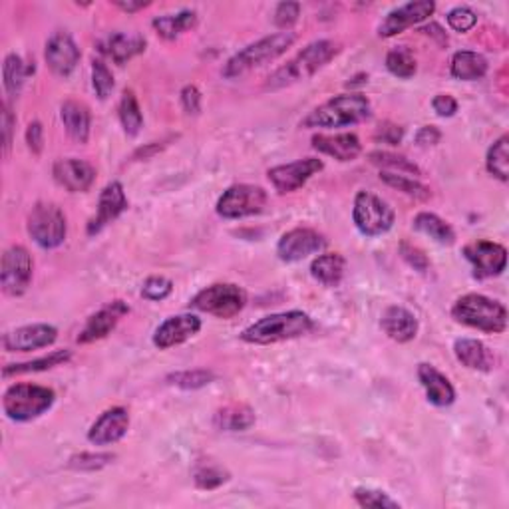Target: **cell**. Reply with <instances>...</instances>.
Segmentation results:
<instances>
[{
	"label": "cell",
	"mask_w": 509,
	"mask_h": 509,
	"mask_svg": "<svg viewBox=\"0 0 509 509\" xmlns=\"http://www.w3.org/2000/svg\"><path fill=\"white\" fill-rule=\"evenodd\" d=\"M114 459H116V454H110V452H82V454L72 456L68 466H70L72 469H78V472H96V469L110 466Z\"/></svg>",
	"instance_id": "ee69618b"
},
{
	"label": "cell",
	"mask_w": 509,
	"mask_h": 509,
	"mask_svg": "<svg viewBox=\"0 0 509 509\" xmlns=\"http://www.w3.org/2000/svg\"><path fill=\"white\" fill-rule=\"evenodd\" d=\"M56 403V393L52 388L41 384H13L6 388L3 396V410L13 422H32V420L46 414Z\"/></svg>",
	"instance_id": "8992f818"
},
{
	"label": "cell",
	"mask_w": 509,
	"mask_h": 509,
	"mask_svg": "<svg viewBox=\"0 0 509 509\" xmlns=\"http://www.w3.org/2000/svg\"><path fill=\"white\" fill-rule=\"evenodd\" d=\"M201 330V319L191 312H181L165 319L153 332V345L160 350H168L188 342Z\"/></svg>",
	"instance_id": "2e32d148"
},
{
	"label": "cell",
	"mask_w": 509,
	"mask_h": 509,
	"mask_svg": "<svg viewBox=\"0 0 509 509\" xmlns=\"http://www.w3.org/2000/svg\"><path fill=\"white\" fill-rule=\"evenodd\" d=\"M34 261L23 245H13L3 255V267H0V285L8 297H21L32 282Z\"/></svg>",
	"instance_id": "8fae6325"
},
{
	"label": "cell",
	"mask_w": 509,
	"mask_h": 509,
	"mask_svg": "<svg viewBox=\"0 0 509 509\" xmlns=\"http://www.w3.org/2000/svg\"><path fill=\"white\" fill-rule=\"evenodd\" d=\"M180 100H181L183 110L190 116H198L201 112V92L198 86H193V84L185 86L180 94Z\"/></svg>",
	"instance_id": "f907efd6"
},
{
	"label": "cell",
	"mask_w": 509,
	"mask_h": 509,
	"mask_svg": "<svg viewBox=\"0 0 509 509\" xmlns=\"http://www.w3.org/2000/svg\"><path fill=\"white\" fill-rule=\"evenodd\" d=\"M72 358V352L70 350H54L51 355L41 356L36 360L31 362H18V365H8L3 368V376L5 378H11V376H21V375H34V372H44V370H51L54 366H60L64 362H68Z\"/></svg>",
	"instance_id": "836d02e7"
},
{
	"label": "cell",
	"mask_w": 509,
	"mask_h": 509,
	"mask_svg": "<svg viewBox=\"0 0 509 509\" xmlns=\"http://www.w3.org/2000/svg\"><path fill=\"white\" fill-rule=\"evenodd\" d=\"M127 312H130V307H127L124 301L107 302L106 307L94 312V315L86 320V325L80 330V335H78L76 342L78 345H92V342L112 335V330L117 327V322H120Z\"/></svg>",
	"instance_id": "d6986e66"
},
{
	"label": "cell",
	"mask_w": 509,
	"mask_h": 509,
	"mask_svg": "<svg viewBox=\"0 0 509 509\" xmlns=\"http://www.w3.org/2000/svg\"><path fill=\"white\" fill-rule=\"evenodd\" d=\"M352 221L365 237H380L394 227L396 213L390 205L370 191H358L352 205Z\"/></svg>",
	"instance_id": "9c48e42d"
},
{
	"label": "cell",
	"mask_w": 509,
	"mask_h": 509,
	"mask_svg": "<svg viewBox=\"0 0 509 509\" xmlns=\"http://www.w3.org/2000/svg\"><path fill=\"white\" fill-rule=\"evenodd\" d=\"M400 257L418 273H428L430 269V259L426 257V253L408 241L400 243Z\"/></svg>",
	"instance_id": "c3c4849f"
},
{
	"label": "cell",
	"mask_w": 509,
	"mask_h": 509,
	"mask_svg": "<svg viewBox=\"0 0 509 509\" xmlns=\"http://www.w3.org/2000/svg\"><path fill=\"white\" fill-rule=\"evenodd\" d=\"M34 74V64L28 66L18 54H8L3 64V80L5 90L11 97H18L23 92L26 78Z\"/></svg>",
	"instance_id": "d6a6232c"
},
{
	"label": "cell",
	"mask_w": 509,
	"mask_h": 509,
	"mask_svg": "<svg viewBox=\"0 0 509 509\" xmlns=\"http://www.w3.org/2000/svg\"><path fill=\"white\" fill-rule=\"evenodd\" d=\"M195 24H198V13L190 11V8L175 14L155 16L152 21L153 31L158 32V36H162L163 41H175V38H180L181 34L190 32L191 28H195Z\"/></svg>",
	"instance_id": "4dcf8cb0"
},
{
	"label": "cell",
	"mask_w": 509,
	"mask_h": 509,
	"mask_svg": "<svg viewBox=\"0 0 509 509\" xmlns=\"http://www.w3.org/2000/svg\"><path fill=\"white\" fill-rule=\"evenodd\" d=\"M370 102L362 94H338L330 97L325 104L315 107L305 120L302 127H327V130H338V127H350L370 117Z\"/></svg>",
	"instance_id": "3957f363"
},
{
	"label": "cell",
	"mask_w": 509,
	"mask_h": 509,
	"mask_svg": "<svg viewBox=\"0 0 509 509\" xmlns=\"http://www.w3.org/2000/svg\"><path fill=\"white\" fill-rule=\"evenodd\" d=\"M464 257L474 267L477 279L499 277L507 267V251L504 245L494 241H474L464 247Z\"/></svg>",
	"instance_id": "7c38bea8"
},
{
	"label": "cell",
	"mask_w": 509,
	"mask_h": 509,
	"mask_svg": "<svg viewBox=\"0 0 509 509\" xmlns=\"http://www.w3.org/2000/svg\"><path fill=\"white\" fill-rule=\"evenodd\" d=\"M52 175L58 185L70 193H84L96 181V170L92 163L76 158L58 160L52 168Z\"/></svg>",
	"instance_id": "7402d4cb"
},
{
	"label": "cell",
	"mask_w": 509,
	"mask_h": 509,
	"mask_svg": "<svg viewBox=\"0 0 509 509\" xmlns=\"http://www.w3.org/2000/svg\"><path fill=\"white\" fill-rule=\"evenodd\" d=\"M301 16V5L299 3H281L275 8V24L281 31H289V28L299 21Z\"/></svg>",
	"instance_id": "681fc988"
},
{
	"label": "cell",
	"mask_w": 509,
	"mask_h": 509,
	"mask_svg": "<svg viewBox=\"0 0 509 509\" xmlns=\"http://www.w3.org/2000/svg\"><path fill=\"white\" fill-rule=\"evenodd\" d=\"M352 495H355V502L360 507H368V509H398L400 507L396 499L390 497L386 492H382V489L356 487Z\"/></svg>",
	"instance_id": "7bdbcfd3"
},
{
	"label": "cell",
	"mask_w": 509,
	"mask_h": 509,
	"mask_svg": "<svg viewBox=\"0 0 509 509\" xmlns=\"http://www.w3.org/2000/svg\"><path fill=\"white\" fill-rule=\"evenodd\" d=\"M247 305V292L235 282H215L201 289L198 295L190 301V307L208 312L217 319H233Z\"/></svg>",
	"instance_id": "52a82bcc"
},
{
	"label": "cell",
	"mask_w": 509,
	"mask_h": 509,
	"mask_svg": "<svg viewBox=\"0 0 509 509\" xmlns=\"http://www.w3.org/2000/svg\"><path fill=\"white\" fill-rule=\"evenodd\" d=\"M388 72L400 78V80H410L418 70L414 52L408 46H396L386 54Z\"/></svg>",
	"instance_id": "ab89813d"
},
{
	"label": "cell",
	"mask_w": 509,
	"mask_h": 509,
	"mask_svg": "<svg viewBox=\"0 0 509 509\" xmlns=\"http://www.w3.org/2000/svg\"><path fill=\"white\" fill-rule=\"evenodd\" d=\"M380 180L384 181L390 188H394L398 191H403L408 198H412L416 201H428L432 198V191H430L428 185L422 181H418L414 178H408L403 173H393V171H380Z\"/></svg>",
	"instance_id": "8d00e7d4"
},
{
	"label": "cell",
	"mask_w": 509,
	"mask_h": 509,
	"mask_svg": "<svg viewBox=\"0 0 509 509\" xmlns=\"http://www.w3.org/2000/svg\"><path fill=\"white\" fill-rule=\"evenodd\" d=\"M215 380V375L211 370L205 368H195V370H181V372H173V375L168 376V382L171 386H178L183 390H198L211 384Z\"/></svg>",
	"instance_id": "b9f144b4"
},
{
	"label": "cell",
	"mask_w": 509,
	"mask_h": 509,
	"mask_svg": "<svg viewBox=\"0 0 509 509\" xmlns=\"http://www.w3.org/2000/svg\"><path fill=\"white\" fill-rule=\"evenodd\" d=\"M312 148L319 153L330 155L337 162H352L362 153V143L356 134H317L312 135Z\"/></svg>",
	"instance_id": "cb8c5ba5"
},
{
	"label": "cell",
	"mask_w": 509,
	"mask_h": 509,
	"mask_svg": "<svg viewBox=\"0 0 509 509\" xmlns=\"http://www.w3.org/2000/svg\"><path fill=\"white\" fill-rule=\"evenodd\" d=\"M152 3H132V0H127V3H124V0H120V3H116V6L120 8V11H124V13H127V14H134V13H138V11H142V8H145V6H150Z\"/></svg>",
	"instance_id": "680465c9"
},
{
	"label": "cell",
	"mask_w": 509,
	"mask_h": 509,
	"mask_svg": "<svg viewBox=\"0 0 509 509\" xmlns=\"http://www.w3.org/2000/svg\"><path fill=\"white\" fill-rule=\"evenodd\" d=\"M414 229L428 235L430 239H434L440 245H454L456 243V231L452 225L438 217L436 213L422 211L414 217Z\"/></svg>",
	"instance_id": "e575fe53"
},
{
	"label": "cell",
	"mask_w": 509,
	"mask_h": 509,
	"mask_svg": "<svg viewBox=\"0 0 509 509\" xmlns=\"http://www.w3.org/2000/svg\"><path fill=\"white\" fill-rule=\"evenodd\" d=\"M26 143L28 150L34 155H41L44 150V127L41 122H31L26 127Z\"/></svg>",
	"instance_id": "816d5d0a"
},
{
	"label": "cell",
	"mask_w": 509,
	"mask_h": 509,
	"mask_svg": "<svg viewBox=\"0 0 509 509\" xmlns=\"http://www.w3.org/2000/svg\"><path fill=\"white\" fill-rule=\"evenodd\" d=\"M193 482L199 489H217L229 482V472L213 462H201L193 469Z\"/></svg>",
	"instance_id": "60d3db41"
},
{
	"label": "cell",
	"mask_w": 509,
	"mask_h": 509,
	"mask_svg": "<svg viewBox=\"0 0 509 509\" xmlns=\"http://www.w3.org/2000/svg\"><path fill=\"white\" fill-rule=\"evenodd\" d=\"M404 138V130L396 124H382L376 132V140L382 143H390V145H396L403 142Z\"/></svg>",
	"instance_id": "11a10c76"
},
{
	"label": "cell",
	"mask_w": 509,
	"mask_h": 509,
	"mask_svg": "<svg viewBox=\"0 0 509 509\" xmlns=\"http://www.w3.org/2000/svg\"><path fill=\"white\" fill-rule=\"evenodd\" d=\"M60 117L66 127V134L78 143H88L92 132L90 107L78 100H66L60 107Z\"/></svg>",
	"instance_id": "484cf974"
},
{
	"label": "cell",
	"mask_w": 509,
	"mask_h": 509,
	"mask_svg": "<svg viewBox=\"0 0 509 509\" xmlns=\"http://www.w3.org/2000/svg\"><path fill=\"white\" fill-rule=\"evenodd\" d=\"M434 13H436V3H432V0H412V3L400 5L393 8V11L386 14L384 21L380 23L378 36L393 38L403 34L404 31H408V28L428 21Z\"/></svg>",
	"instance_id": "5bb4252c"
},
{
	"label": "cell",
	"mask_w": 509,
	"mask_h": 509,
	"mask_svg": "<svg viewBox=\"0 0 509 509\" xmlns=\"http://www.w3.org/2000/svg\"><path fill=\"white\" fill-rule=\"evenodd\" d=\"M380 327L386 332L388 338L400 342V345H406V342L414 340L420 329L414 312H410L406 307L400 305H393L382 312Z\"/></svg>",
	"instance_id": "d4e9b609"
},
{
	"label": "cell",
	"mask_w": 509,
	"mask_h": 509,
	"mask_svg": "<svg viewBox=\"0 0 509 509\" xmlns=\"http://www.w3.org/2000/svg\"><path fill=\"white\" fill-rule=\"evenodd\" d=\"M487 60L474 51H459L452 56V64H449V72L456 78V80L464 82H476L482 80L487 74Z\"/></svg>",
	"instance_id": "1f68e13d"
},
{
	"label": "cell",
	"mask_w": 509,
	"mask_h": 509,
	"mask_svg": "<svg viewBox=\"0 0 509 509\" xmlns=\"http://www.w3.org/2000/svg\"><path fill=\"white\" fill-rule=\"evenodd\" d=\"M347 273V259L340 253H322L310 263V275L320 285L338 287Z\"/></svg>",
	"instance_id": "f546056e"
},
{
	"label": "cell",
	"mask_w": 509,
	"mask_h": 509,
	"mask_svg": "<svg viewBox=\"0 0 509 509\" xmlns=\"http://www.w3.org/2000/svg\"><path fill=\"white\" fill-rule=\"evenodd\" d=\"M420 32H424V34H428V36H434V38H438L440 41V44H448V36H446V32L442 31V28H440L438 24H428V26H424V28H420Z\"/></svg>",
	"instance_id": "6f0895ef"
},
{
	"label": "cell",
	"mask_w": 509,
	"mask_h": 509,
	"mask_svg": "<svg viewBox=\"0 0 509 509\" xmlns=\"http://www.w3.org/2000/svg\"><path fill=\"white\" fill-rule=\"evenodd\" d=\"M440 140H442V132H440L436 125L420 127L418 134H416V143L422 145V148H430V145H438Z\"/></svg>",
	"instance_id": "9f6ffc18"
},
{
	"label": "cell",
	"mask_w": 509,
	"mask_h": 509,
	"mask_svg": "<svg viewBox=\"0 0 509 509\" xmlns=\"http://www.w3.org/2000/svg\"><path fill=\"white\" fill-rule=\"evenodd\" d=\"M171 291H173V282L168 277L153 275V277L145 279L143 287H142V297L158 302V301L168 299L171 295Z\"/></svg>",
	"instance_id": "bcb514c9"
},
{
	"label": "cell",
	"mask_w": 509,
	"mask_h": 509,
	"mask_svg": "<svg viewBox=\"0 0 509 509\" xmlns=\"http://www.w3.org/2000/svg\"><path fill=\"white\" fill-rule=\"evenodd\" d=\"M454 355L462 366L469 370L487 372L494 366V356L489 348L477 338H458L454 342Z\"/></svg>",
	"instance_id": "f1b7e54d"
},
{
	"label": "cell",
	"mask_w": 509,
	"mask_h": 509,
	"mask_svg": "<svg viewBox=\"0 0 509 509\" xmlns=\"http://www.w3.org/2000/svg\"><path fill=\"white\" fill-rule=\"evenodd\" d=\"M368 160L372 165H378L382 171H393L403 175H422V170L414 162H410L404 155H398L393 152H372L368 153Z\"/></svg>",
	"instance_id": "74e56055"
},
{
	"label": "cell",
	"mask_w": 509,
	"mask_h": 509,
	"mask_svg": "<svg viewBox=\"0 0 509 509\" xmlns=\"http://www.w3.org/2000/svg\"><path fill=\"white\" fill-rule=\"evenodd\" d=\"M145 38L142 34H127V32H114L100 44V51L107 54L117 66H124L132 58L142 54L145 51Z\"/></svg>",
	"instance_id": "4316f807"
},
{
	"label": "cell",
	"mask_w": 509,
	"mask_h": 509,
	"mask_svg": "<svg viewBox=\"0 0 509 509\" xmlns=\"http://www.w3.org/2000/svg\"><path fill=\"white\" fill-rule=\"evenodd\" d=\"M58 338V329L46 322H34L21 329L6 332L3 337V347L6 352H32L52 347Z\"/></svg>",
	"instance_id": "e0dca14e"
},
{
	"label": "cell",
	"mask_w": 509,
	"mask_h": 509,
	"mask_svg": "<svg viewBox=\"0 0 509 509\" xmlns=\"http://www.w3.org/2000/svg\"><path fill=\"white\" fill-rule=\"evenodd\" d=\"M14 116L11 112V107L8 104L3 106V152H5V158H8V153H11L13 148V132H14Z\"/></svg>",
	"instance_id": "f5cc1de1"
},
{
	"label": "cell",
	"mask_w": 509,
	"mask_h": 509,
	"mask_svg": "<svg viewBox=\"0 0 509 509\" xmlns=\"http://www.w3.org/2000/svg\"><path fill=\"white\" fill-rule=\"evenodd\" d=\"M130 430V414L122 406L106 410L88 430V442L94 446L117 444Z\"/></svg>",
	"instance_id": "44dd1931"
},
{
	"label": "cell",
	"mask_w": 509,
	"mask_h": 509,
	"mask_svg": "<svg viewBox=\"0 0 509 509\" xmlns=\"http://www.w3.org/2000/svg\"><path fill=\"white\" fill-rule=\"evenodd\" d=\"M325 170V163L319 158H305L285 165H277L267 171V178L273 188L279 193H295L305 188L310 178H315L319 171Z\"/></svg>",
	"instance_id": "4fadbf2b"
},
{
	"label": "cell",
	"mask_w": 509,
	"mask_h": 509,
	"mask_svg": "<svg viewBox=\"0 0 509 509\" xmlns=\"http://www.w3.org/2000/svg\"><path fill=\"white\" fill-rule=\"evenodd\" d=\"M295 42H297V34L291 31H282L261 38V41L245 46L243 51L231 56L227 64L223 66V76L233 80V78H241L245 74H249L251 70H255V68L275 62L277 58L285 54Z\"/></svg>",
	"instance_id": "277c9868"
},
{
	"label": "cell",
	"mask_w": 509,
	"mask_h": 509,
	"mask_svg": "<svg viewBox=\"0 0 509 509\" xmlns=\"http://www.w3.org/2000/svg\"><path fill=\"white\" fill-rule=\"evenodd\" d=\"M92 86L100 100H107L116 88L110 68H107L102 60H92Z\"/></svg>",
	"instance_id": "f6af8a7d"
},
{
	"label": "cell",
	"mask_w": 509,
	"mask_h": 509,
	"mask_svg": "<svg viewBox=\"0 0 509 509\" xmlns=\"http://www.w3.org/2000/svg\"><path fill=\"white\" fill-rule=\"evenodd\" d=\"M486 168L499 181L509 180V138H507V134H504L502 138H497L492 143V148L487 150Z\"/></svg>",
	"instance_id": "f35d334b"
},
{
	"label": "cell",
	"mask_w": 509,
	"mask_h": 509,
	"mask_svg": "<svg viewBox=\"0 0 509 509\" xmlns=\"http://www.w3.org/2000/svg\"><path fill=\"white\" fill-rule=\"evenodd\" d=\"M125 209H127V198H125L124 185L120 181L107 183L100 193L96 215L90 219V223H88L86 233L90 235V237H94V235L104 231L107 225L120 217Z\"/></svg>",
	"instance_id": "ac0fdd59"
},
{
	"label": "cell",
	"mask_w": 509,
	"mask_h": 509,
	"mask_svg": "<svg viewBox=\"0 0 509 509\" xmlns=\"http://www.w3.org/2000/svg\"><path fill=\"white\" fill-rule=\"evenodd\" d=\"M80 48H78L74 38L68 32H54L48 38L44 58L48 68H51L56 76H70L76 70L78 62H80Z\"/></svg>",
	"instance_id": "ffe728a7"
},
{
	"label": "cell",
	"mask_w": 509,
	"mask_h": 509,
	"mask_svg": "<svg viewBox=\"0 0 509 509\" xmlns=\"http://www.w3.org/2000/svg\"><path fill=\"white\" fill-rule=\"evenodd\" d=\"M315 329V322L302 310H287L267 315L259 320H255L241 332V340L247 345L267 347L277 345V342L295 340L309 335Z\"/></svg>",
	"instance_id": "6da1fadb"
},
{
	"label": "cell",
	"mask_w": 509,
	"mask_h": 509,
	"mask_svg": "<svg viewBox=\"0 0 509 509\" xmlns=\"http://www.w3.org/2000/svg\"><path fill=\"white\" fill-rule=\"evenodd\" d=\"M432 107L440 117H452L458 112V100L449 94H438L434 96Z\"/></svg>",
	"instance_id": "db71d44e"
},
{
	"label": "cell",
	"mask_w": 509,
	"mask_h": 509,
	"mask_svg": "<svg viewBox=\"0 0 509 509\" xmlns=\"http://www.w3.org/2000/svg\"><path fill=\"white\" fill-rule=\"evenodd\" d=\"M26 229L32 241L42 249H56L66 241L68 223L64 211L54 203L41 201L28 213Z\"/></svg>",
	"instance_id": "ba28073f"
},
{
	"label": "cell",
	"mask_w": 509,
	"mask_h": 509,
	"mask_svg": "<svg viewBox=\"0 0 509 509\" xmlns=\"http://www.w3.org/2000/svg\"><path fill=\"white\" fill-rule=\"evenodd\" d=\"M255 420V410L249 404L231 403L213 414V426L221 432H247Z\"/></svg>",
	"instance_id": "83f0119b"
},
{
	"label": "cell",
	"mask_w": 509,
	"mask_h": 509,
	"mask_svg": "<svg viewBox=\"0 0 509 509\" xmlns=\"http://www.w3.org/2000/svg\"><path fill=\"white\" fill-rule=\"evenodd\" d=\"M446 18L449 28L456 32H469L477 24V14L469 6H456Z\"/></svg>",
	"instance_id": "7dc6e473"
},
{
	"label": "cell",
	"mask_w": 509,
	"mask_h": 509,
	"mask_svg": "<svg viewBox=\"0 0 509 509\" xmlns=\"http://www.w3.org/2000/svg\"><path fill=\"white\" fill-rule=\"evenodd\" d=\"M418 380L422 388L426 390L428 403L436 408H448L456 403V388L452 386V382L446 375H442L436 366L422 362L418 365Z\"/></svg>",
	"instance_id": "603a6c76"
},
{
	"label": "cell",
	"mask_w": 509,
	"mask_h": 509,
	"mask_svg": "<svg viewBox=\"0 0 509 509\" xmlns=\"http://www.w3.org/2000/svg\"><path fill=\"white\" fill-rule=\"evenodd\" d=\"M452 319L459 325L487 335H499L507 329V309L499 301L477 292H467L454 302Z\"/></svg>",
	"instance_id": "5b68a950"
},
{
	"label": "cell",
	"mask_w": 509,
	"mask_h": 509,
	"mask_svg": "<svg viewBox=\"0 0 509 509\" xmlns=\"http://www.w3.org/2000/svg\"><path fill=\"white\" fill-rule=\"evenodd\" d=\"M267 199V191L259 185L235 183L223 191L215 209L223 219H245L265 209Z\"/></svg>",
	"instance_id": "30bf717a"
},
{
	"label": "cell",
	"mask_w": 509,
	"mask_h": 509,
	"mask_svg": "<svg viewBox=\"0 0 509 509\" xmlns=\"http://www.w3.org/2000/svg\"><path fill=\"white\" fill-rule=\"evenodd\" d=\"M327 239L310 227H295L287 231L277 243V255L285 263H299L310 255L325 251Z\"/></svg>",
	"instance_id": "9a60e30c"
},
{
	"label": "cell",
	"mask_w": 509,
	"mask_h": 509,
	"mask_svg": "<svg viewBox=\"0 0 509 509\" xmlns=\"http://www.w3.org/2000/svg\"><path fill=\"white\" fill-rule=\"evenodd\" d=\"M337 54L338 44L332 41H315L307 44L292 60H289L285 66H281L279 70H275L267 78L265 90H281V88L309 80V78L315 76L320 68H325Z\"/></svg>",
	"instance_id": "7a4b0ae2"
},
{
	"label": "cell",
	"mask_w": 509,
	"mask_h": 509,
	"mask_svg": "<svg viewBox=\"0 0 509 509\" xmlns=\"http://www.w3.org/2000/svg\"><path fill=\"white\" fill-rule=\"evenodd\" d=\"M117 116H120V122L125 135L135 138L142 132L143 127V114L138 97H135L134 90H124L120 106H117Z\"/></svg>",
	"instance_id": "d590c367"
}]
</instances>
